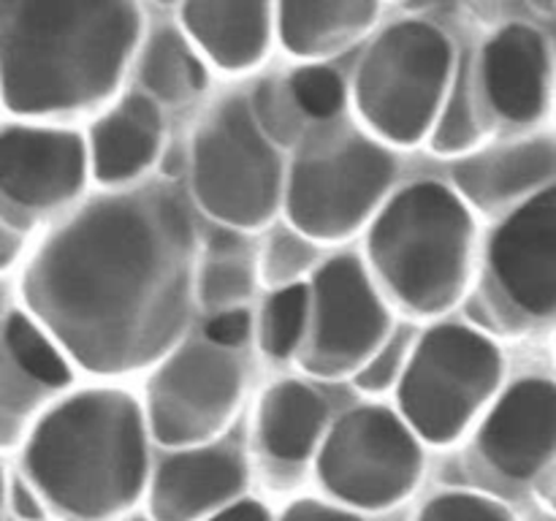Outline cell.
Segmentation results:
<instances>
[{"label":"cell","mask_w":556,"mask_h":521,"mask_svg":"<svg viewBox=\"0 0 556 521\" xmlns=\"http://www.w3.org/2000/svg\"><path fill=\"white\" fill-rule=\"evenodd\" d=\"M195 228L182 193L150 182L103 195L38 247L22 277L33 318L96 374L150 367L190 315Z\"/></svg>","instance_id":"obj_1"},{"label":"cell","mask_w":556,"mask_h":521,"mask_svg":"<svg viewBox=\"0 0 556 521\" xmlns=\"http://www.w3.org/2000/svg\"><path fill=\"white\" fill-rule=\"evenodd\" d=\"M141 33L130 0H3L0 85L22 117L98 106L117 90Z\"/></svg>","instance_id":"obj_2"},{"label":"cell","mask_w":556,"mask_h":521,"mask_svg":"<svg viewBox=\"0 0 556 521\" xmlns=\"http://www.w3.org/2000/svg\"><path fill=\"white\" fill-rule=\"evenodd\" d=\"M22 465L33 488L65 516H117L147 481L144 412L119 389L79 391L36 423Z\"/></svg>","instance_id":"obj_3"},{"label":"cell","mask_w":556,"mask_h":521,"mask_svg":"<svg viewBox=\"0 0 556 521\" xmlns=\"http://www.w3.org/2000/svg\"><path fill=\"white\" fill-rule=\"evenodd\" d=\"M367 253L407 309L445 313L459 302L470 277V206L440 182L410 185L375 217Z\"/></svg>","instance_id":"obj_4"},{"label":"cell","mask_w":556,"mask_h":521,"mask_svg":"<svg viewBox=\"0 0 556 521\" xmlns=\"http://www.w3.org/2000/svg\"><path fill=\"white\" fill-rule=\"evenodd\" d=\"M396 179V157L348 125L309 136L286 188L291 226L307 239L340 242L369 220Z\"/></svg>","instance_id":"obj_5"},{"label":"cell","mask_w":556,"mask_h":521,"mask_svg":"<svg viewBox=\"0 0 556 521\" xmlns=\"http://www.w3.org/2000/svg\"><path fill=\"white\" fill-rule=\"evenodd\" d=\"M454 74V49L440 27L402 20L386 27L356 74V106L386 141L416 144L440 117Z\"/></svg>","instance_id":"obj_6"},{"label":"cell","mask_w":556,"mask_h":521,"mask_svg":"<svg viewBox=\"0 0 556 521\" xmlns=\"http://www.w3.org/2000/svg\"><path fill=\"white\" fill-rule=\"evenodd\" d=\"M190 188L201 209L228 228H261L275 217L282 199L280 152L244 98H226L199 125Z\"/></svg>","instance_id":"obj_7"},{"label":"cell","mask_w":556,"mask_h":521,"mask_svg":"<svg viewBox=\"0 0 556 521\" xmlns=\"http://www.w3.org/2000/svg\"><path fill=\"white\" fill-rule=\"evenodd\" d=\"M503 380V353L486 334L440 323L418 340L400 378V410L418 437L454 443Z\"/></svg>","instance_id":"obj_8"},{"label":"cell","mask_w":556,"mask_h":521,"mask_svg":"<svg viewBox=\"0 0 556 521\" xmlns=\"http://www.w3.org/2000/svg\"><path fill=\"white\" fill-rule=\"evenodd\" d=\"M421 470L424 454L410 423L380 405L345 412L318 454L326 492L364 510L402 503L416 488Z\"/></svg>","instance_id":"obj_9"},{"label":"cell","mask_w":556,"mask_h":521,"mask_svg":"<svg viewBox=\"0 0 556 521\" xmlns=\"http://www.w3.org/2000/svg\"><path fill=\"white\" fill-rule=\"evenodd\" d=\"M244 369L231 347L193 340L172 351L147 385V421L157 443L193 448L226 429L242 399Z\"/></svg>","instance_id":"obj_10"},{"label":"cell","mask_w":556,"mask_h":521,"mask_svg":"<svg viewBox=\"0 0 556 521\" xmlns=\"http://www.w3.org/2000/svg\"><path fill=\"white\" fill-rule=\"evenodd\" d=\"M391 334L389 309L356 255H337L315 271L313 329L302 353L307 372L358 374Z\"/></svg>","instance_id":"obj_11"},{"label":"cell","mask_w":556,"mask_h":521,"mask_svg":"<svg viewBox=\"0 0 556 521\" xmlns=\"http://www.w3.org/2000/svg\"><path fill=\"white\" fill-rule=\"evenodd\" d=\"M489 269L527 315H556V185L530 195L489 242Z\"/></svg>","instance_id":"obj_12"},{"label":"cell","mask_w":556,"mask_h":521,"mask_svg":"<svg viewBox=\"0 0 556 521\" xmlns=\"http://www.w3.org/2000/svg\"><path fill=\"white\" fill-rule=\"evenodd\" d=\"M87 147L74 130L5 125L0 139V190L5 206L47 212L85 185Z\"/></svg>","instance_id":"obj_13"},{"label":"cell","mask_w":556,"mask_h":521,"mask_svg":"<svg viewBox=\"0 0 556 521\" xmlns=\"http://www.w3.org/2000/svg\"><path fill=\"white\" fill-rule=\"evenodd\" d=\"M248 461L233 440L185 448L163 459L150 492L155 521H206L239 503Z\"/></svg>","instance_id":"obj_14"},{"label":"cell","mask_w":556,"mask_h":521,"mask_svg":"<svg viewBox=\"0 0 556 521\" xmlns=\"http://www.w3.org/2000/svg\"><path fill=\"white\" fill-rule=\"evenodd\" d=\"M478 445L503 475L535 478L556 456V383L527 378L510 385L483 421Z\"/></svg>","instance_id":"obj_15"},{"label":"cell","mask_w":556,"mask_h":521,"mask_svg":"<svg viewBox=\"0 0 556 521\" xmlns=\"http://www.w3.org/2000/svg\"><path fill=\"white\" fill-rule=\"evenodd\" d=\"M478 76L494 112L510 123H535L548 98L546 38L530 25H505L483 47Z\"/></svg>","instance_id":"obj_16"},{"label":"cell","mask_w":556,"mask_h":521,"mask_svg":"<svg viewBox=\"0 0 556 521\" xmlns=\"http://www.w3.org/2000/svg\"><path fill=\"white\" fill-rule=\"evenodd\" d=\"M454 182L462 199L483 212L500 209L538 188H552L556 185V139L535 136L462 157L454 166Z\"/></svg>","instance_id":"obj_17"},{"label":"cell","mask_w":556,"mask_h":521,"mask_svg":"<svg viewBox=\"0 0 556 521\" xmlns=\"http://www.w3.org/2000/svg\"><path fill=\"white\" fill-rule=\"evenodd\" d=\"M275 16V5L248 0H193L182 5L188 38L223 71H250L266 58Z\"/></svg>","instance_id":"obj_18"},{"label":"cell","mask_w":556,"mask_h":521,"mask_svg":"<svg viewBox=\"0 0 556 521\" xmlns=\"http://www.w3.org/2000/svg\"><path fill=\"white\" fill-rule=\"evenodd\" d=\"M161 109L144 92L125 96L90 130L92 174L101 185H123L144 174L161 152Z\"/></svg>","instance_id":"obj_19"},{"label":"cell","mask_w":556,"mask_h":521,"mask_svg":"<svg viewBox=\"0 0 556 521\" xmlns=\"http://www.w3.org/2000/svg\"><path fill=\"white\" fill-rule=\"evenodd\" d=\"M378 16L375 0H288L277 5V33L296 58H326L353 47Z\"/></svg>","instance_id":"obj_20"},{"label":"cell","mask_w":556,"mask_h":521,"mask_svg":"<svg viewBox=\"0 0 556 521\" xmlns=\"http://www.w3.org/2000/svg\"><path fill=\"white\" fill-rule=\"evenodd\" d=\"M326 421L329 407L318 391L302 380H280L261 399L258 440L271 459L296 465L313 456Z\"/></svg>","instance_id":"obj_21"},{"label":"cell","mask_w":556,"mask_h":521,"mask_svg":"<svg viewBox=\"0 0 556 521\" xmlns=\"http://www.w3.org/2000/svg\"><path fill=\"white\" fill-rule=\"evenodd\" d=\"M139 76L150 98L185 103L206 87V71L193 43L182 30L163 25L147 38L139 60Z\"/></svg>","instance_id":"obj_22"},{"label":"cell","mask_w":556,"mask_h":521,"mask_svg":"<svg viewBox=\"0 0 556 521\" xmlns=\"http://www.w3.org/2000/svg\"><path fill=\"white\" fill-rule=\"evenodd\" d=\"M255 288V266L248 244L233 233L212 239L199 271V298L206 309H239Z\"/></svg>","instance_id":"obj_23"},{"label":"cell","mask_w":556,"mask_h":521,"mask_svg":"<svg viewBox=\"0 0 556 521\" xmlns=\"http://www.w3.org/2000/svg\"><path fill=\"white\" fill-rule=\"evenodd\" d=\"M3 364L14 367L41 389H65L71 367L49 331H41L33 315L11 309L3 326Z\"/></svg>","instance_id":"obj_24"},{"label":"cell","mask_w":556,"mask_h":521,"mask_svg":"<svg viewBox=\"0 0 556 521\" xmlns=\"http://www.w3.org/2000/svg\"><path fill=\"white\" fill-rule=\"evenodd\" d=\"M472 85L476 81H472L470 60H462L432 134V147L440 155L470 152L478 144V139H481V123H478Z\"/></svg>","instance_id":"obj_25"},{"label":"cell","mask_w":556,"mask_h":521,"mask_svg":"<svg viewBox=\"0 0 556 521\" xmlns=\"http://www.w3.org/2000/svg\"><path fill=\"white\" fill-rule=\"evenodd\" d=\"M309 288L304 282L271 293L261 315V347L271 358H288L307 334Z\"/></svg>","instance_id":"obj_26"},{"label":"cell","mask_w":556,"mask_h":521,"mask_svg":"<svg viewBox=\"0 0 556 521\" xmlns=\"http://www.w3.org/2000/svg\"><path fill=\"white\" fill-rule=\"evenodd\" d=\"M253 114L261 130L275 144H293L304 134V109L293 96L291 79H266L261 81L253 96Z\"/></svg>","instance_id":"obj_27"},{"label":"cell","mask_w":556,"mask_h":521,"mask_svg":"<svg viewBox=\"0 0 556 521\" xmlns=\"http://www.w3.org/2000/svg\"><path fill=\"white\" fill-rule=\"evenodd\" d=\"M315 258H318V250L313 239H307L293 226L277 228L264 255V280L277 291L299 285V277L315 264Z\"/></svg>","instance_id":"obj_28"},{"label":"cell","mask_w":556,"mask_h":521,"mask_svg":"<svg viewBox=\"0 0 556 521\" xmlns=\"http://www.w3.org/2000/svg\"><path fill=\"white\" fill-rule=\"evenodd\" d=\"M291 87L307 117L331 119L345 106V81L326 65H304L293 71Z\"/></svg>","instance_id":"obj_29"},{"label":"cell","mask_w":556,"mask_h":521,"mask_svg":"<svg viewBox=\"0 0 556 521\" xmlns=\"http://www.w3.org/2000/svg\"><path fill=\"white\" fill-rule=\"evenodd\" d=\"M418 521H516L503 503L483 494L445 492L424 505Z\"/></svg>","instance_id":"obj_30"},{"label":"cell","mask_w":556,"mask_h":521,"mask_svg":"<svg viewBox=\"0 0 556 521\" xmlns=\"http://www.w3.org/2000/svg\"><path fill=\"white\" fill-rule=\"evenodd\" d=\"M407 347H410V331L396 329L394 334L389 336L383 347L372 356V361L356 374V385L364 391H372V394H380V391L389 389L396 380V374L405 372L407 367Z\"/></svg>","instance_id":"obj_31"},{"label":"cell","mask_w":556,"mask_h":521,"mask_svg":"<svg viewBox=\"0 0 556 521\" xmlns=\"http://www.w3.org/2000/svg\"><path fill=\"white\" fill-rule=\"evenodd\" d=\"M250 326L253 323H250L248 309L244 307L228 309V313H217L215 318L206 323L204 336L220 347H233V345H239V342L248 340Z\"/></svg>","instance_id":"obj_32"},{"label":"cell","mask_w":556,"mask_h":521,"mask_svg":"<svg viewBox=\"0 0 556 521\" xmlns=\"http://www.w3.org/2000/svg\"><path fill=\"white\" fill-rule=\"evenodd\" d=\"M282 521H362L351 510L318 503V499H299L286 510Z\"/></svg>","instance_id":"obj_33"},{"label":"cell","mask_w":556,"mask_h":521,"mask_svg":"<svg viewBox=\"0 0 556 521\" xmlns=\"http://www.w3.org/2000/svg\"><path fill=\"white\" fill-rule=\"evenodd\" d=\"M9 499L14 513L20 516L22 521H43L47 519V508L41 505V494L36 488L27 486L22 478H14L9 483Z\"/></svg>","instance_id":"obj_34"},{"label":"cell","mask_w":556,"mask_h":521,"mask_svg":"<svg viewBox=\"0 0 556 521\" xmlns=\"http://www.w3.org/2000/svg\"><path fill=\"white\" fill-rule=\"evenodd\" d=\"M206 521H271V516H269V510H266L261 503L239 499L237 505L220 510V513L212 516V519H206Z\"/></svg>","instance_id":"obj_35"},{"label":"cell","mask_w":556,"mask_h":521,"mask_svg":"<svg viewBox=\"0 0 556 521\" xmlns=\"http://www.w3.org/2000/svg\"><path fill=\"white\" fill-rule=\"evenodd\" d=\"M128 521H147V519H141V516H136V519H128Z\"/></svg>","instance_id":"obj_36"},{"label":"cell","mask_w":556,"mask_h":521,"mask_svg":"<svg viewBox=\"0 0 556 521\" xmlns=\"http://www.w3.org/2000/svg\"><path fill=\"white\" fill-rule=\"evenodd\" d=\"M554 503H556V499H554Z\"/></svg>","instance_id":"obj_37"}]
</instances>
